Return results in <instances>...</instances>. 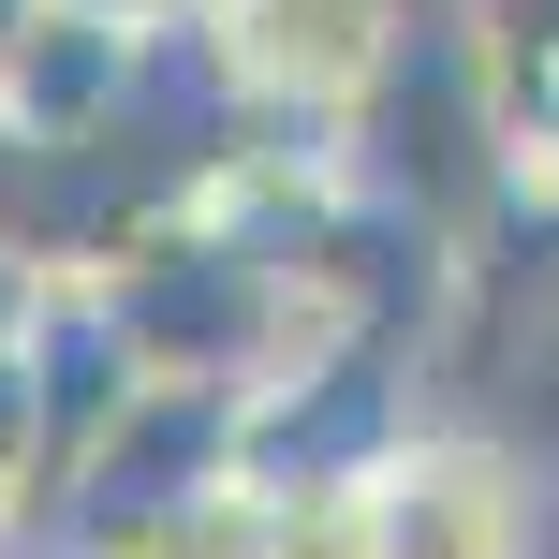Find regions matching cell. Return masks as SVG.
<instances>
[{"mask_svg": "<svg viewBox=\"0 0 559 559\" xmlns=\"http://www.w3.org/2000/svg\"><path fill=\"white\" fill-rule=\"evenodd\" d=\"M0 486H15L29 531H45V368H29V324L0 338Z\"/></svg>", "mask_w": 559, "mask_h": 559, "instance_id": "5b68a950", "label": "cell"}, {"mask_svg": "<svg viewBox=\"0 0 559 559\" xmlns=\"http://www.w3.org/2000/svg\"><path fill=\"white\" fill-rule=\"evenodd\" d=\"M104 15H133V29H192L206 0H104Z\"/></svg>", "mask_w": 559, "mask_h": 559, "instance_id": "52a82bcc", "label": "cell"}, {"mask_svg": "<svg viewBox=\"0 0 559 559\" xmlns=\"http://www.w3.org/2000/svg\"><path fill=\"white\" fill-rule=\"evenodd\" d=\"M354 559H545V486L486 427H397L354 472Z\"/></svg>", "mask_w": 559, "mask_h": 559, "instance_id": "3957f363", "label": "cell"}, {"mask_svg": "<svg viewBox=\"0 0 559 559\" xmlns=\"http://www.w3.org/2000/svg\"><path fill=\"white\" fill-rule=\"evenodd\" d=\"M133 559H354V472H280L236 456L177 531H147Z\"/></svg>", "mask_w": 559, "mask_h": 559, "instance_id": "277c9868", "label": "cell"}, {"mask_svg": "<svg viewBox=\"0 0 559 559\" xmlns=\"http://www.w3.org/2000/svg\"><path fill=\"white\" fill-rule=\"evenodd\" d=\"M15 545H45V531H29V501H15V486H0V559H15Z\"/></svg>", "mask_w": 559, "mask_h": 559, "instance_id": "9c48e42d", "label": "cell"}, {"mask_svg": "<svg viewBox=\"0 0 559 559\" xmlns=\"http://www.w3.org/2000/svg\"><path fill=\"white\" fill-rule=\"evenodd\" d=\"M45 280H59V265H29V251H0V338H15L29 309H45Z\"/></svg>", "mask_w": 559, "mask_h": 559, "instance_id": "8992f818", "label": "cell"}, {"mask_svg": "<svg viewBox=\"0 0 559 559\" xmlns=\"http://www.w3.org/2000/svg\"><path fill=\"white\" fill-rule=\"evenodd\" d=\"M192 45H206V74L236 88V118L338 147L383 104V74L413 59V0H206Z\"/></svg>", "mask_w": 559, "mask_h": 559, "instance_id": "6da1fadb", "label": "cell"}, {"mask_svg": "<svg viewBox=\"0 0 559 559\" xmlns=\"http://www.w3.org/2000/svg\"><path fill=\"white\" fill-rule=\"evenodd\" d=\"M236 456H251V383H147L133 413L74 456V486L45 501V545L59 559H133L147 531H177Z\"/></svg>", "mask_w": 559, "mask_h": 559, "instance_id": "7a4b0ae2", "label": "cell"}, {"mask_svg": "<svg viewBox=\"0 0 559 559\" xmlns=\"http://www.w3.org/2000/svg\"><path fill=\"white\" fill-rule=\"evenodd\" d=\"M29 15H45V0H0V74H15V45H29Z\"/></svg>", "mask_w": 559, "mask_h": 559, "instance_id": "ba28073f", "label": "cell"}]
</instances>
